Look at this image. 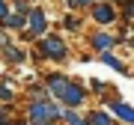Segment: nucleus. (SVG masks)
I'll use <instances>...</instances> for the list:
<instances>
[{
	"instance_id": "6",
	"label": "nucleus",
	"mask_w": 134,
	"mask_h": 125,
	"mask_svg": "<svg viewBox=\"0 0 134 125\" xmlns=\"http://www.w3.org/2000/svg\"><path fill=\"white\" fill-rule=\"evenodd\" d=\"M92 15H96V21H101V24L113 18V12H110V6H96V9H92Z\"/></svg>"
},
{
	"instance_id": "13",
	"label": "nucleus",
	"mask_w": 134,
	"mask_h": 125,
	"mask_svg": "<svg viewBox=\"0 0 134 125\" xmlns=\"http://www.w3.org/2000/svg\"><path fill=\"white\" fill-rule=\"evenodd\" d=\"M0 18H3V21L9 18V12H6V6H3V0H0Z\"/></svg>"
},
{
	"instance_id": "7",
	"label": "nucleus",
	"mask_w": 134,
	"mask_h": 125,
	"mask_svg": "<svg viewBox=\"0 0 134 125\" xmlns=\"http://www.w3.org/2000/svg\"><path fill=\"white\" fill-rule=\"evenodd\" d=\"M92 45H96L98 51H107L110 45H113V39H110V36H96V39H92Z\"/></svg>"
},
{
	"instance_id": "14",
	"label": "nucleus",
	"mask_w": 134,
	"mask_h": 125,
	"mask_svg": "<svg viewBox=\"0 0 134 125\" xmlns=\"http://www.w3.org/2000/svg\"><path fill=\"white\" fill-rule=\"evenodd\" d=\"M72 6H81V3H92V0H69Z\"/></svg>"
},
{
	"instance_id": "4",
	"label": "nucleus",
	"mask_w": 134,
	"mask_h": 125,
	"mask_svg": "<svg viewBox=\"0 0 134 125\" xmlns=\"http://www.w3.org/2000/svg\"><path fill=\"white\" fill-rule=\"evenodd\" d=\"M27 24H30V33H42V30H45V12L42 9H33Z\"/></svg>"
},
{
	"instance_id": "9",
	"label": "nucleus",
	"mask_w": 134,
	"mask_h": 125,
	"mask_svg": "<svg viewBox=\"0 0 134 125\" xmlns=\"http://www.w3.org/2000/svg\"><path fill=\"white\" fill-rule=\"evenodd\" d=\"M21 24H24V15H9V18H6V27H21Z\"/></svg>"
},
{
	"instance_id": "8",
	"label": "nucleus",
	"mask_w": 134,
	"mask_h": 125,
	"mask_svg": "<svg viewBox=\"0 0 134 125\" xmlns=\"http://www.w3.org/2000/svg\"><path fill=\"white\" fill-rule=\"evenodd\" d=\"M90 125H110V119H107V113H92Z\"/></svg>"
},
{
	"instance_id": "11",
	"label": "nucleus",
	"mask_w": 134,
	"mask_h": 125,
	"mask_svg": "<svg viewBox=\"0 0 134 125\" xmlns=\"http://www.w3.org/2000/svg\"><path fill=\"white\" fill-rule=\"evenodd\" d=\"M104 62H107V66H113L116 72H122V62H116L113 57H110V54H104Z\"/></svg>"
},
{
	"instance_id": "12",
	"label": "nucleus",
	"mask_w": 134,
	"mask_h": 125,
	"mask_svg": "<svg viewBox=\"0 0 134 125\" xmlns=\"http://www.w3.org/2000/svg\"><path fill=\"white\" fill-rule=\"evenodd\" d=\"M9 98H12V92H9V89H6V87H3V83H0V101H9Z\"/></svg>"
},
{
	"instance_id": "3",
	"label": "nucleus",
	"mask_w": 134,
	"mask_h": 125,
	"mask_svg": "<svg viewBox=\"0 0 134 125\" xmlns=\"http://www.w3.org/2000/svg\"><path fill=\"white\" fill-rule=\"evenodd\" d=\"M42 54H48V57L60 60V57H63V54H66V51H63V42H60L57 36H48V39H45V42H42Z\"/></svg>"
},
{
	"instance_id": "1",
	"label": "nucleus",
	"mask_w": 134,
	"mask_h": 125,
	"mask_svg": "<svg viewBox=\"0 0 134 125\" xmlns=\"http://www.w3.org/2000/svg\"><path fill=\"white\" fill-rule=\"evenodd\" d=\"M48 87L54 89V95H57L60 101H66V104H72V107L83 101V92L77 89L75 83H69L63 75H51V77H48Z\"/></svg>"
},
{
	"instance_id": "10",
	"label": "nucleus",
	"mask_w": 134,
	"mask_h": 125,
	"mask_svg": "<svg viewBox=\"0 0 134 125\" xmlns=\"http://www.w3.org/2000/svg\"><path fill=\"white\" fill-rule=\"evenodd\" d=\"M66 122H72V125H86L81 116H75V113H69V110H66Z\"/></svg>"
},
{
	"instance_id": "2",
	"label": "nucleus",
	"mask_w": 134,
	"mask_h": 125,
	"mask_svg": "<svg viewBox=\"0 0 134 125\" xmlns=\"http://www.w3.org/2000/svg\"><path fill=\"white\" fill-rule=\"evenodd\" d=\"M30 116H33V125H48L54 116H57V110H54L51 104H42V101H36V104L30 107Z\"/></svg>"
},
{
	"instance_id": "5",
	"label": "nucleus",
	"mask_w": 134,
	"mask_h": 125,
	"mask_svg": "<svg viewBox=\"0 0 134 125\" xmlns=\"http://www.w3.org/2000/svg\"><path fill=\"white\" fill-rule=\"evenodd\" d=\"M110 107H113V113L119 116V119H125V122H134V110H131V107H125V104H116V101H113Z\"/></svg>"
}]
</instances>
